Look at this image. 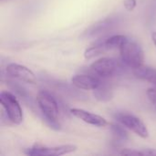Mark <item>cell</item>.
<instances>
[{
	"mask_svg": "<svg viewBox=\"0 0 156 156\" xmlns=\"http://www.w3.org/2000/svg\"><path fill=\"white\" fill-rule=\"evenodd\" d=\"M37 103L47 124L54 130H59L60 124L58 122L59 115V102L57 99L50 92L43 90H40L37 96Z\"/></svg>",
	"mask_w": 156,
	"mask_h": 156,
	"instance_id": "obj_1",
	"label": "cell"
},
{
	"mask_svg": "<svg viewBox=\"0 0 156 156\" xmlns=\"http://www.w3.org/2000/svg\"><path fill=\"white\" fill-rule=\"evenodd\" d=\"M122 61L128 67L135 69L144 66V52L143 48L135 40L129 37L119 48Z\"/></svg>",
	"mask_w": 156,
	"mask_h": 156,
	"instance_id": "obj_2",
	"label": "cell"
},
{
	"mask_svg": "<svg viewBox=\"0 0 156 156\" xmlns=\"http://www.w3.org/2000/svg\"><path fill=\"white\" fill-rule=\"evenodd\" d=\"M0 101L9 121L15 124H20L23 122L24 115L16 97L9 91L3 90L0 94Z\"/></svg>",
	"mask_w": 156,
	"mask_h": 156,
	"instance_id": "obj_3",
	"label": "cell"
},
{
	"mask_svg": "<svg viewBox=\"0 0 156 156\" xmlns=\"http://www.w3.org/2000/svg\"><path fill=\"white\" fill-rule=\"evenodd\" d=\"M115 119L125 128L133 132L141 138L146 139L149 137V131L146 125L140 118L136 117L135 115L121 112L115 115Z\"/></svg>",
	"mask_w": 156,
	"mask_h": 156,
	"instance_id": "obj_4",
	"label": "cell"
},
{
	"mask_svg": "<svg viewBox=\"0 0 156 156\" xmlns=\"http://www.w3.org/2000/svg\"><path fill=\"white\" fill-rule=\"evenodd\" d=\"M90 69L98 77L105 79L114 76L121 69V65L118 60L114 58H101L94 61L90 65Z\"/></svg>",
	"mask_w": 156,
	"mask_h": 156,
	"instance_id": "obj_5",
	"label": "cell"
},
{
	"mask_svg": "<svg viewBox=\"0 0 156 156\" xmlns=\"http://www.w3.org/2000/svg\"><path fill=\"white\" fill-rule=\"evenodd\" d=\"M77 150V146L73 144H64L59 146L48 147L40 144H35L31 148L26 150V154L32 156H43V155H64L67 154L73 153Z\"/></svg>",
	"mask_w": 156,
	"mask_h": 156,
	"instance_id": "obj_6",
	"label": "cell"
},
{
	"mask_svg": "<svg viewBox=\"0 0 156 156\" xmlns=\"http://www.w3.org/2000/svg\"><path fill=\"white\" fill-rule=\"evenodd\" d=\"M5 70L7 75L13 79L28 84L37 83V77L34 72L24 65L17 63H10L6 66Z\"/></svg>",
	"mask_w": 156,
	"mask_h": 156,
	"instance_id": "obj_7",
	"label": "cell"
},
{
	"mask_svg": "<svg viewBox=\"0 0 156 156\" xmlns=\"http://www.w3.org/2000/svg\"><path fill=\"white\" fill-rule=\"evenodd\" d=\"M101 82V80L98 76L87 75V74H77L71 78L72 85L79 90H91L97 89Z\"/></svg>",
	"mask_w": 156,
	"mask_h": 156,
	"instance_id": "obj_8",
	"label": "cell"
},
{
	"mask_svg": "<svg viewBox=\"0 0 156 156\" xmlns=\"http://www.w3.org/2000/svg\"><path fill=\"white\" fill-rule=\"evenodd\" d=\"M69 112L73 116H75L76 118L81 120L82 122H84L88 124H90V125H93L96 127H106L109 125V123L105 118H103L98 114L87 112L85 110L74 108V109H71Z\"/></svg>",
	"mask_w": 156,
	"mask_h": 156,
	"instance_id": "obj_9",
	"label": "cell"
},
{
	"mask_svg": "<svg viewBox=\"0 0 156 156\" xmlns=\"http://www.w3.org/2000/svg\"><path fill=\"white\" fill-rule=\"evenodd\" d=\"M117 19L115 17H107L103 20H101L92 26H90L82 35L84 37H93L99 35H101L109 30H111L117 24Z\"/></svg>",
	"mask_w": 156,
	"mask_h": 156,
	"instance_id": "obj_10",
	"label": "cell"
},
{
	"mask_svg": "<svg viewBox=\"0 0 156 156\" xmlns=\"http://www.w3.org/2000/svg\"><path fill=\"white\" fill-rule=\"evenodd\" d=\"M106 37L99 38L96 41H94L84 52V58L86 59H90L96 56H99L104 52H106L108 49L106 46Z\"/></svg>",
	"mask_w": 156,
	"mask_h": 156,
	"instance_id": "obj_11",
	"label": "cell"
},
{
	"mask_svg": "<svg viewBox=\"0 0 156 156\" xmlns=\"http://www.w3.org/2000/svg\"><path fill=\"white\" fill-rule=\"evenodd\" d=\"M133 74L137 79L148 81L156 88V69L142 66L133 69Z\"/></svg>",
	"mask_w": 156,
	"mask_h": 156,
	"instance_id": "obj_12",
	"label": "cell"
},
{
	"mask_svg": "<svg viewBox=\"0 0 156 156\" xmlns=\"http://www.w3.org/2000/svg\"><path fill=\"white\" fill-rule=\"evenodd\" d=\"M94 96L101 101H108L112 98V91L106 82H101L100 86L94 90Z\"/></svg>",
	"mask_w": 156,
	"mask_h": 156,
	"instance_id": "obj_13",
	"label": "cell"
},
{
	"mask_svg": "<svg viewBox=\"0 0 156 156\" xmlns=\"http://www.w3.org/2000/svg\"><path fill=\"white\" fill-rule=\"evenodd\" d=\"M110 126H111V131H112L114 138L117 141L126 142L129 139V134H128L127 131L124 129V126L122 124L112 123Z\"/></svg>",
	"mask_w": 156,
	"mask_h": 156,
	"instance_id": "obj_14",
	"label": "cell"
},
{
	"mask_svg": "<svg viewBox=\"0 0 156 156\" xmlns=\"http://www.w3.org/2000/svg\"><path fill=\"white\" fill-rule=\"evenodd\" d=\"M128 38V37L124 35H113L111 37H106V46L108 49H113V48H119Z\"/></svg>",
	"mask_w": 156,
	"mask_h": 156,
	"instance_id": "obj_15",
	"label": "cell"
},
{
	"mask_svg": "<svg viewBox=\"0 0 156 156\" xmlns=\"http://www.w3.org/2000/svg\"><path fill=\"white\" fill-rule=\"evenodd\" d=\"M146 93H147V97H148L149 101H151V103L153 104V106L156 110V88L148 89Z\"/></svg>",
	"mask_w": 156,
	"mask_h": 156,
	"instance_id": "obj_16",
	"label": "cell"
},
{
	"mask_svg": "<svg viewBox=\"0 0 156 156\" xmlns=\"http://www.w3.org/2000/svg\"><path fill=\"white\" fill-rule=\"evenodd\" d=\"M137 5L136 0H124L123 1V5L128 11H133Z\"/></svg>",
	"mask_w": 156,
	"mask_h": 156,
	"instance_id": "obj_17",
	"label": "cell"
},
{
	"mask_svg": "<svg viewBox=\"0 0 156 156\" xmlns=\"http://www.w3.org/2000/svg\"><path fill=\"white\" fill-rule=\"evenodd\" d=\"M142 155H156V149H144L141 151Z\"/></svg>",
	"mask_w": 156,
	"mask_h": 156,
	"instance_id": "obj_18",
	"label": "cell"
},
{
	"mask_svg": "<svg viewBox=\"0 0 156 156\" xmlns=\"http://www.w3.org/2000/svg\"><path fill=\"white\" fill-rule=\"evenodd\" d=\"M152 40H153V42H154V46L156 47V31L155 32H154V33H153V35H152Z\"/></svg>",
	"mask_w": 156,
	"mask_h": 156,
	"instance_id": "obj_19",
	"label": "cell"
}]
</instances>
